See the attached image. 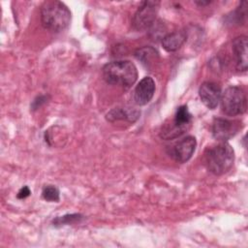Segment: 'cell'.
Returning a JSON list of instances; mask_svg holds the SVG:
<instances>
[{
  "mask_svg": "<svg viewBox=\"0 0 248 248\" xmlns=\"http://www.w3.org/2000/svg\"><path fill=\"white\" fill-rule=\"evenodd\" d=\"M103 78L108 84L128 89L136 82L138 70L135 64L129 60H116L104 66Z\"/></svg>",
  "mask_w": 248,
  "mask_h": 248,
  "instance_id": "cell-1",
  "label": "cell"
},
{
  "mask_svg": "<svg viewBox=\"0 0 248 248\" xmlns=\"http://www.w3.org/2000/svg\"><path fill=\"white\" fill-rule=\"evenodd\" d=\"M204 165L207 170L215 174L222 175L229 171L234 162L233 148L226 141L208 147L203 156Z\"/></svg>",
  "mask_w": 248,
  "mask_h": 248,
  "instance_id": "cell-2",
  "label": "cell"
},
{
  "mask_svg": "<svg viewBox=\"0 0 248 248\" xmlns=\"http://www.w3.org/2000/svg\"><path fill=\"white\" fill-rule=\"evenodd\" d=\"M41 21L46 29L52 32H60L69 26L71 12L60 1H46L41 7Z\"/></svg>",
  "mask_w": 248,
  "mask_h": 248,
  "instance_id": "cell-3",
  "label": "cell"
},
{
  "mask_svg": "<svg viewBox=\"0 0 248 248\" xmlns=\"http://www.w3.org/2000/svg\"><path fill=\"white\" fill-rule=\"evenodd\" d=\"M192 114L190 113L187 106H180L177 108L173 118L169 122L163 124L160 137L163 140H173L179 138L191 127Z\"/></svg>",
  "mask_w": 248,
  "mask_h": 248,
  "instance_id": "cell-4",
  "label": "cell"
},
{
  "mask_svg": "<svg viewBox=\"0 0 248 248\" xmlns=\"http://www.w3.org/2000/svg\"><path fill=\"white\" fill-rule=\"evenodd\" d=\"M223 112L230 116L242 114L247 108L246 94L239 86H230L225 89L220 98Z\"/></svg>",
  "mask_w": 248,
  "mask_h": 248,
  "instance_id": "cell-5",
  "label": "cell"
},
{
  "mask_svg": "<svg viewBox=\"0 0 248 248\" xmlns=\"http://www.w3.org/2000/svg\"><path fill=\"white\" fill-rule=\"evenodd\" d=\"M160 6L159 1H143L135 13L132 25L134 29L142 31L149 29L156 21V16Z\"/></svg>",
  "mask_w": 248,
  "mask_h": 248,
  "instance_id": "cell-6",
  "label": "cell"
},
{
  "mask_svg": "<svg viewBox=\"0 0 248 248\" xmlns=\"http://www.w3.org/2000/svg\"><path fill=\"white\" fill-rule=\"evenodd\" d=\"M197 146V140L192 136H187L178 141L168 146L167 151L170 157L175 162L183 164L190 160Z\"/></svg>",
  "mask_w": 248,
  "mask_h": 248,
  "instance_id": "cell-7",
  "label": "cell"
},
{
  "mask_svg": "<svg viewBox=\"0 0 248 248\" xmlns=\"http://www.w3.org/2000/svg\"><path fill=\"white\" fill-rule=\"evenodd\" d=\"M240 124L237 120L215 118L212 123V135L220 141H227L238 132Z\"/></svg>",
  "mask_w": 248,
  "mask_h": 248,
  "instance_id": "cell-8",
  "label": "cell"
},
{
  "mask_svg": "<svg viewBox=\"0 0 248 248\" xmlns=\"http://www.w3.org/2000/svg\"><path fill=\"white\" fill-rule=\"evenodd\" d=\"M155 81L151 77H144L135 87L133 100L138 106H145L154 96Z\"/></svg>",
  "mask_w": 248,
  "mask_h": 248,
  "instance_id": "cell-9",
  "label": "cell"
},
{
  "mask_svg": "<svg viewBox=\"0 0 248 248\" xmlns=\"http://www.w3.org/2000/svg\"><path fill=\"white\" fill-rule=\"evenodd\" d=\"M221 94L222 92L220 85L213 81H205L202 83L199 89V96L202 102L210 109H214L218 106Z\"/></svg>",
  "mask_w": 248,
  "mask_h": 248,
  "instance_id": "cell-10",
  "label": "cell"
},
{
  "mask_svg": "<svg viewBox=\"0 0 248 248\" xmlns=\"http://www.w3.org/2000/svg\"><path fill=\"white\" fill-rule=\"evenodd\" d=\"M232 55L234 58L235 67L238 71L245 72L247 70V37L238 36L232 44Z\"/></svg>",
  "mask_w": 248,
  "mask_h": 248,
  "instance_id": "cell-11",
  "label": "cell"
},
{
  "mask_svg": "<svg viewBox=\"0 0 248 248\" xmlns=\"http://www.w3.org/2000/svg\"><path fill=\"white\" fill-rule=\"evenodd\" d=\"M140 111L137 108H130V107H122V108H115L109 110L106 114V118L109 122H116V121H128V122H135L140 117Z\"/></svg>",
  "mask_w": 248,
  "mask_h": 248,
  "instance_id": "cell-12",
  "label": "cell"
},
{
  "mask_svg": "<svg viewBox=\"0 0 248 248\" xmlns=\"http://www.w3.org/2000/svg\"><path fill=\"white\" fill-rule=\"evenodd\" d=\"M186 41V34L183 31H175L167 34L162 38V46L168 52H173L179 49Z\"/></svg>",
  "mask_w": 248,
  "mask_h": 248,
  "instance_id": "cell-13",
  "label": "cell"
},
{
  "mask_svg": "<svg viewBox=\"0 0 248 248\" xmlns=\"http://www.w3.org/2000/svg\"><path fill=\"white\" fill-rule=\"evenodd\" d=\"M135 56L142 65L150 68L158 60L159 53L152 46H143L136 50Z\"/></svg>",
  "mask_w": 248,
  "mask_h": 248,
  "instance_id": "cell-14",
  "label": "cell"
},
{
  "mask_svg": "<svg viewBox=\"0 0 248 248\" xmlns=\"http://www.w3.org/2000/svg\"><path fill=\"white\" fill-rule=\"evenodd\" d=\"M42 197L46 202H57L60 200L59 189L54 185H46L42 190Z\"/></svg>",
  "mask_w": 248,
  "mask_h": 248,
  "instance_id": "cell-15",
  "label": "cell"
},
{
  "mask_svg": "<svg viewBox=\"0 0 248 248\" xmlns=\"http://www.w3.org/2000/svg\"><path fill=\"white\" fill-rule=\"evenodd\" d=\"M82 218H83V216L80 214H68V215H64V216L55 218L53 220L52 224L55 227L63 226V225H70V224L78 223L79 221L82 220Z\"/></svg>",
  "mask_w": 248,
  "mask_h": 248,
  "instance_id": "cell-16",
  "label": "cell"
},
{
  "mask_svg": "<svg viewBox=\"0 0 248 248\" xmlns=\"http://www.w3.org/2000/svg\"><path fill=\"white\" fill-rule=\"evenodd\" d=\"M246 6H247V2L243 1L237 7V9L233 12L232 19L234 20V22L236 24H241L242 22L245 21V18H246Z\"/></svg>",
  "mask_w": 248,
  "mask_h": 248,
  "instance_id": "cell-17",
  "label": "cell"
},
{
  "mask_svg": "<svg viewBox=\"0 0 248 248\" xmlns=\"http://www.w3.org/2000/svg\"><path fill=\"white\" fill-rule=\"evenodd\" d=\"M31 195V190L29 189L28 186H23L22 188H20V190L17 192V199L19 200H23V199H26L28 198L29 196Z\"/></svg>",
  "mask_w": 248,
  "mask_h": 248,
  "instance_id": "cell-18",
  "label": "cell"
},
{
  "mask_svg": "<svg viewBox=\"0 0 248 248\" xmlns=\"http://www.w3.org/2000/svg\"><path fill=\"white\" fill-rule=\"evenodd\" d=\"M42 103H46V97L45 96H39L32 104V108H37L41 106Z\"/></svg>",
  "mask_w": 248,
  "mask_h": 248,
  "instance_id": "cell-19",
  "label": "cell"
}]
</instances>
